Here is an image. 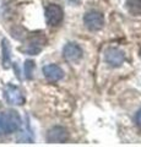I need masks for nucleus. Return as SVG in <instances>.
Segmentation results:
<instances>
[{
    "instance_id": "1",
    "label": "nucleus",
    "mask_w": 141,
    "mask_h": 147,
    "mask_svg": "<svg viewBox=\"0 0 141 147\" xmlns=\"http://www.w3.org/2000/svg\"><path fill=\"white\" fill-rule=\"evenodd\" d=\"M21 126V118L16 110H6L0 114V134H11Z\"/></svg>"
},
{
    "instance_id": "2",
    "label": "nucleus",
    "mask_w": 141,
    "mask_h": 147,
    "mask_svg": "<svg viewBox=\"0 0 141 147\" xmlns=\"http://www.w3.org/2000/svg\"><path fill=\"white\" fill-rule=\"evenodd\" d=\"M44 15H45L47 24L51 27H54V26H58L63 21V18H64V11L57 4H51V5H48L45 7Z\"/></svg>"
},
{
    "instance_id": "3",
    "label": "nucleus",
    "mask_w": 141,
    "mask_h": 147,
    "mask_svg": "<svg viewBox=\"0 0 141 147\" xmlns=\"http://www.w3.org/2000/svg\"><path fill=\"white\" fill-rule=\"evenodd\" d=\"M84 24L90 31H99L104 26V17L98 11H88L84 16Z\"/></svg>"
},
{
    "instance_id": "4",
    "label": "nucleus",
    "mask_w": 141,
    "mask_h": 147,
    "mask_svg": "<svg viewBox=\"0 0 141 147\" xmlns=\"http://www.w3.org/2000/svg\"><path fill=\"white\" fill-rule=\"evenodd\" d=\"M104 60L112 67H119L124 64L125 60V54L120 49L117 48H109L104 53Z\"/></svg>"
},
{
    "instance_id": "5",
    "label": "nucleus",
    "mask_w": 141,
    "mask_h": 147,
    "mask_svg": "<svg viewBox=\"0 0 141 147\" xmlns=\"http://www.w3.org/2000/svg\"><path fill=\"white\" fill-rule=\"evenodd\" d=\"M4 97L7 100V103L13 105H22L25 103V97L20 91L19 87L13 85H7L4 90Z\"/></svg>"
},
{
    "instance_id": "6",
    "label": "nucleus",
    "mask_w": 141,
    "mask_h": 147,
    "mask_svg": "<svg viewBox=\"0 0 141 147\" xmlns=\"http://www.w3.org/2000/svg\"><path fill=\"white\" fill-rule=\"evenodd\" d=\"M82 55H84L82 49L76 43H67L63 48V57L69 63H77L82 58Z\"/></svg>"
},
{
    "instance_id": "7",
    "label": "nucleus",
    "mask_w": 141,
    "mask_h": 147,
    "mask_svg": "<svg viewBox=\"0 0 141 147\" xmlns=\"http://www.w3.org/2000/svg\"><path fill=\"white\" fill-rule=\"evenodd\" d=\"M47 140L49 142H65L69 140V132L63 126H54L48 131Z\"/></svg>"
},
{
    "instance_id": "8",
    "label": "nucleus",
    "mask_w": 141,
    "mask_h": 147,
    "mask_svg": "<svg viewBox=\"0 0 141 147\" xmlns=\"http://www.w3.org/2000/svg\"><path fill=\"white\" fill-rule=\"evenodd\" d=\"M43 74L45 79L51 82H57L64 77V71L60 66L55 65V64H49L43 67Z\"/></svg>"
},
{
    "instance_id": "9",
    "label": "nucleus",
    "mask_w": 141,
    "mask_h": 147,
    "mask_svg": "<svg viewBox=\"0 0 141 147\" xmlns=\"http://www.w3.org/2000/svg\"><path fill=\"white\" fill-rule=\"evenodd\" d=\"M45 44V38L42 36H37L30 39V42L26 44V47L22 49L25 53L30 55H37L40 50H42L43 45Z\"/></svg>"
},
{
    "instance_id": "10",
    "label": "nucleus",
    "mask_w": 141,
    "mask_h": 147,
    "mask_svg": "<svg viewBox=\"0 0 141 147\" xmlns=\"http://www.w3.org/2000/svg\"><path fill=\"white\" fill-rule=\"evenodd\" d=\"M1 50H3V66L4 69H9L11 64V47L7 39L1 40Z\"/></svg>"
},
{
    "instance_id": "11",
    "label": "nucleus",
    "mask_w": 141,
    "mask_h": 147,
    "mask_svg": "<svg viewBox=\"0 0 141 147\" xmlns=\"http://www.w3.org/2000/svg\"><path fill=\"white\" fill-rule=\"evenodd\" d=\"M126 7L133 15H141V0H126Z\"/></svg>"
},
{
    "instance_id": "12",
    "label": "nucleus",
    "mask_w": 141,
    "mask_h": 147,
    "mask_svg": "<svg viewBox=\"0 0 141 147\" xmlns=\"http://www.w3.org/2000/svg\"><path fill=\"white\" fill-rule=\"evenodd\" d=\"M25 75H26V79L31 80L33 76V71H34V61L32 60H26L25 61Z\"/></svg>"
},
{
    "instance_id": "13",
    "label": "nucleus",
    "mask_w": 141,
    "mask_h": 147,
    "mask_svg": "<svg viewBox=\"0 0 141 147\" xmlns=\"http://www.w3.org/2000/svg\"><path fill=\"white\" fill-rule=\"evenodd\" d=\"M135 121H136V124H138V126H140V127H141V109L139 110L138 113H136Z\"/></svg>"
},
{
    "instance_id": "14",
    "label": "nucleus",
    "mask_w": 141,
    "mask_h": 147,
    "mask_svg": "<svg viewBox=\"0 0 141 147\" xmlns=\"http://www.w3.org/2000/svg\"><path fill=\"white\" fill-rule=\"evenodd\" d=\"M67 1H69V3H72V4H76V5H77V4H80L81 1H82V0H67Z\"/></svg>"
},
{
    "instance_id": "15",
    "label": "nucleus",
    "mask_w": 141,
    "mask_h": 147,
    "mask_svg": "<svg viewBox=\"0 0 141 147\" xmlns=\"http://www.w3.org/2000/svg\"><path fill=\"white\" fill-rule=\"evenodd\" d=\"M140 53H141V52H140Z\"/></svg>"
}]
</instances>
